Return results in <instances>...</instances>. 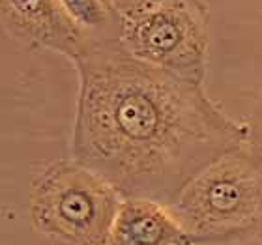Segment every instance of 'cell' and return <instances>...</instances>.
Listing matches in <instances>:
<instances>
[{
    "instance_id": "cell-1",
    "label": "cell",
    "mask_w": 262,
    "mask_h": 245,
    "mask_svg": "<svg viewBox=\"0 0 262 245\" xmlns=\"http://www.w3.org/2000/svg\"><path fill=\"white\" fill-rule=\"evenodd\" d=\"M73 64L71 158L122 196L172 206L208 165L247 144V124L230 118L204 84L139 60L120 39H94Z\"/></svg>"
},
{
    "instance_id": "cell-2",
    "label": "cell",
    "mask_w": 262,
    "mask_h": 245,
    "mask_svg": "<svg viewBox=\"0 0 262 245\" xmlns=\"http://www.w3.org/2000/svg\"><path fill=\"white\" fill-rule=\"evenodd\" d=\"M199 245L262 238V161L236 148L196 174L169 206Z\"/></svg>"
},
{
    "instance_id": "cell-3",
    "label": "cell",
    "mask_w": 262,
    "mask_h": 245,
    "mask_svg": "<svg viewBox=\"0 0 262 245\" xmlns=\"http://www.w3.org/2000/svg\"><path fill=\"white\" fill-rule=\"evenodd\" d=\"M122 193L68 158L45 167L30 187V219L55 245H111Z\"/></svg>"
},
{
    "instance_id": "cell-4",
    "label": "cell",
    "mask_w": 262,
    "mask_h": 245,
    "mask_svg": "<svg viewBox=\"0 0 262 245\" xmlns=\"http://www.w3.org/2000/svg\"><path fill=\"white\" fill-rule=\"evenodd\" d=\"M120 43L139 60L204 84L210 10L204 0H159L122 21Z\"/></svg>"
},
{
    "instance_id": "cell-5",
    "label": "cell",
    "mask_w": 262,
    "mask_h": 245,
    "mask_svg": "<svg viewBox=\"0 0 262 245\" xmlns=\"http://www.w3.org/2000/svg\"><path fill=\"white\" fill-rule=\"evenodd\" d=\"M0 19L10 38L34 49L60 53L70 60L79 58L94 41L58 0H0Z\"/></svg>"
},
{
    "instance_id": "cell-6",
    "label": "cell",
    "mask_w": 262,
    "mask_h": 245,
    "mask_svg": "<svg viewBox=\"0 0 262 245\" xmlns=\"http://www.w3.org/2000/svg\"><path fill=\"white\" fill-rule=\"evenodd\" d=\"M111 245H199L169 206L152 198L124 196Z\"/></svg>"
},
{
    "instance_id": "cell-7",
    "label": "cell",
    "mask_w": 262,
    "mask_h": 245,
    "mask_svg": "<svg viewBox=\"0 0 262 245\" xmlns=\"http://www.w3.org/2000/svg\"><path fill=\"white\" fill-rule=\"evenodd\" d=\"M70 19L92 39H120L122 21L105 0H58Z\"/></svg>"
},
{
    "instance_id": "cell-8",
    "label": "cell",
    "mask_w": 262,
    "mask_h": 245,
    "mask_svg": "<svg viewBox=\"0 0 262 245\" xmlns=\"http://www.w3.org/2000/svg\"><path fill=\"white\" fill-rule=\"evenodd\" d=\"M247 131H249V135H247L246 146L262 161V98L258 99V103L253 109L251 118L247 122Z\"/></svg>"
},
{
    "instance_id": "cell-9",
    "label": "cell",
    "mask_w": 262,
    "mask_h": 245,
    "mask_svg": "<svg viewBox=\"0 0 262 245\" xmlns=\"http://www.w3.org/2000/svg\"><path fill=\"white\" fill-rule=\"evenodd\" d=\"M111 6V10L115 11L116 15L120 17V21L133 17L141 11L148 10L150 6H154L159 0H105Z\"/></svg>"
}]
</instances>
